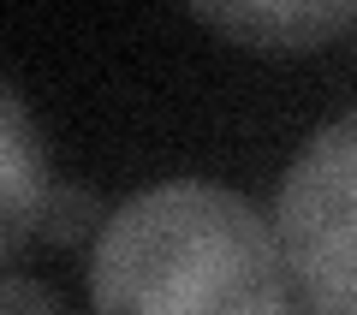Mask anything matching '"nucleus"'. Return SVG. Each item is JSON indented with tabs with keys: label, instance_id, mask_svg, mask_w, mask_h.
<instances>
[{
	"label": "nucleus",
	"instance_id": "1",
	"mask_svg": "<svg viewBox=\"0 0 357 315\" xmlns=\"http://www.w3.org/2000/svg\"><path fill=\"white\" fill-rule=\"evenodd\" d=\"M96 315H286L280 232L215 178H167L107 215Z\"/></svg>",
	"mask_w": 357,
	"mask_h": 315
},
{
	"label": "nucleus",
	"instance_id": "2",
	"mask_svg": "<svg viewBox=\"0 0 357 315\" xmlns=\"http://www.w3.org/2000/svg\"><path fill=\"white\" fill-rule=\"evenodd\" d=\"M286 274L316 315H357V114L321 125L274 197Z\"/></svg>",
	"mask_w": 357,
	"mask_h": 315
},
{
	"label": "nucleus",
	"instance_id": "3",
	"mask_svg": "<svg viewBox=\"0 0 357 315\" xmlns=\"http://www.w3.org/2000/svg\"><path fill=\"white\" fill-rule=\"evenodd\" d=\"M48 161L36 149V131H30L24 95L13 84L0 89V256L18 262L30 250V238L42 232V215H48Z\"/></svg>",
	"mask_w": 357,
	"mask_h": 315
},
{
	"label": "nucleus",
	"instance_id": "4",
	"mask_svg": "<svg viewBox=\"0 0 357 315\" xmlns=\"http://www.w3.org/2000/svg\"><path fill=\"white\" fill-rule=\"evenodd\" d=\"M197 18L256 54H304L357 24V6H197Z\"/></svg>",
	"mask_w": 357,
	"mask_h": 315
},
{
	"label": "nucleus",
	"instance_id": "5",
	"mask_svg": "<svg viewBox=\"0 0 357 315\" xmlns=\"http://www.w3.org/2000/svg\"><path fill=\"white\" fill-rule=\"evenodd\" d=\"M89 220H96V202H89V190H84V185H54V190H48L42 238L72 244V238H84V226H89Z\"/></svg>",
	"mask_w": 357,
	"mask_h": 315
},
{
	"label": "nucleus",
	"instance_id": "6",
	"mask_svg": "<svg viewBox=\"0 0 357 315\" xmlns=\"http://www.w3.org/2000/svg\"><path fill=\"white\" fill-rule=\"evenodd\" d=\"M0 315H60V303H54V291H42L36 279L13 274L0 286Z\"/></svg>",
	"mask_w": 357,
	"mask_h": 315
}]
</instances>
